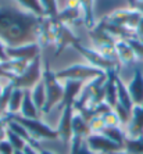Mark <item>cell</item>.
Masks as SVG:
<instances>
[{
	"label": "cell",
	"instance_id": "8992f818",
	"mask_svg": "<svg viewBox=\"0 0 143 154\" xmlns=\"http://www.w3.org/2000/svg\"><path fill=\"white\" fill-rule=\"evenodd\" d=\"M74 49L78 50L79 54H82L83 58L88 61V64L95 67V68H99L104 72H118L120 64L106 58L103 54H100L96 49L86 47V46H83V45H81V43H76L75 46H74Z\"/></svg>",
	"mask_w": 143,
	"mask_h": 154
},
{
	"label": "cell",
	"instance_id": "836d02e7",
	"mask_svg": "<svg viewBox=\"0 0 143 154\" xmlns=\"http://www.w3.org/2000/svg\"><path fill=\"white\" fill-rule=\"evenodd\" d=\"M14 153L15 150L7 140H2L0 142V154H14Z\"/></svg>",
	"mask_w": 143,
	"mask_h": 154
},
{
	"label": "cell",
	"instance_id": "ee69618b",
	"mask_svg": "<svg viewBox=\"0 0 143 154\" xmlns=\"http://www.w3.org/2000/svg\"><path fill=\"white\" fill-rule=\"evenodd\" d=\"M14 154H26V153H25V151H15Z\"/></svg>",
	"mask_w": 143,
	"mask_h": 154
},
{
	"label": "cell",
	"instance_id": "74e56055",
	"mask_svg": "<svg viewBox=\"0 0 143 154\" xmlns=\"http://www.w3.org/2000/svg\"><path fill=\"white\" fill-rule=\"evenodd\" d=\"M7 60L8 57H7V53H6V46L0 42V61L3 63V61H7Z\"/></svg>",
	"mask_w": 143,
	"mask_h": 154
},
{
	"label": "cell",
	"instance_id": "4316f807",
	"mask_svg": "<svg viewBox=\"0 0 143 154\" xmlns=\"http://www.w3.org/2000/svg\"><path fill=\"white\" fill-rule=\"evenodd\" d=\"M14 2H17L20 4V7L22 10L29 11V13H32L38 17H45V11L40 6L39 0H14Z\"/></svg>",
	"mask_w": 143,
	"mask_h": 154
},
{
	"label": "cell",
	"instance_id": "4dcf8cb0",
	"mask_svg": "<svg viewBox=\"0 0 143 154\" xmlns=\"http://www.w3.org/2000/svg\"><path fill=\"white\" fill-rule=\"evenodd\" d=\"M126 42L129 43V46L132 47L133 53L136 56V60H143V40L138 39V38H129L126 39Z\"/></svg>",
	"mask_w": 143,
	"mask_h": 154
},
{
	"label": "cell",
	"instance_id": "f1b7e54d",
	"mask_svg": "<svg viewBox=\"0 0 143 154\" xmlns=\"http://www.w3.org/2000/svg\"><path fill=\"white\" fill-rule=\"evenodd\" d=\"M39 3L45 11V17L50 20H57L58 13H60L57 0H39Z\"/></svg>",
	"mask_w": 143,
	"mask_h": 154
},
{
	"label": "cell",
	"instance_id": "5b68a950",
	"mask_svg": "<svg viewBox=\"0 0 143 154\" xmlns=\"http://www.w3.org/2000/svg\"><path fill=\"white\" fill-rule=\"evenodd\" d=\"M4 117H8V118H13L15 121H18L20 124L26 128V131L29 132V135L32 136L33 140L36 139H57V131L56 129H51L49 125H46L45 122H42L39 118L36 119H29V118H24L21 115H4Z\"/></svg>",
	"mask_w": 143,
	"mask_h": 154
},
{
	"label": "cell",
	"instance_id": "8fae6325",
	"mask_svg": "<svg viewBox=\"0 0 143 154\" xmlns=\"http://www.w3.org/2000/svg\"><path fill=\"white\" fill-rule=\"evenodd\" d=\"M40 50H42V46L39 43H31V45H24L18 47H6L8 60H22L28 63L40 57Z\"/></svg>",
	"mask_w": 143,
	"mask_h": 154
},
{
	"label": "cell",
	"instance_id": "d6986e66",
	"mask_svg": "<svg viewBox=\"0 0 143 154\" xmlns=\"http://www.w3.org/2000/svg\"><path fill=\"white\" fill-rule=\"evenodd\" d=\"M24 92L25 90L20 89V88H13V92H11L10 99H8V103H7V110H6L7 115L20 114L21 104H22V100H24Z\"/></svg>",
	"mask_w": 143,
	"mask_h": 154
},
{
	"label": "cell",
	"instance_id": "f6af8a7d",
	"mask_svg": "<svg viewBox=\"0 0 143 154\" xmlns=\"http://www.w3.org/2000/svg\"><path fill=\"white\" fill-rule=\"evenodd\" d=\"M0 117H3V115H2V114H0Z\"/></svg>",
	"mask_w": 143,
	"mask_h": 154
},
{
	"label": "cell",
	"instance_id": "2e32d148",
	"mask_svg": "<svg viewBox=\"0 0 143 154\" xmlns=\"http://www.w3.org/2000/svg\"><path fill=\"white\" fill-rule=\"evenodd\" d=\"M115 49V54H117V58L120 61V64H133L136 61V56L133 53L132 47L129 46V43L126 40H117L114 45Z\"/></svg>",
	"mask_w": 143,
	"mask_h": 154
},
{
	"label": "cell",
	"instance_id": "f546056e",
	"mask_svg": "<svg viewBox=\"0 0 143 154\" xmlns=\"http://www.w3.org/2000/svg\"><path fill=\"white\" fill-rule=\"evenodd\" d=\"M6 140L13 146V149H14L15 151H24L25 147L29 144L25 139H22L21 136H18L17 133H14L8 128H7V132H6Z\"/></svg>",
	"mask_w": 143,
	"mask_h": 154
},
{
	"label": "cell",
	"instance_id": "277c9868",
	"mask_svg": "<svg viewBox=\"0 0 143 154\" xmlns=\"http://www.w3.org/2000/svg\"><path fill=\"white\" fill-rule=\"evenodd\" d=\"M43 78V65H42V56L31 61L26 69L20 76L14 78L11 82L14 88H20L22 90H31L33 86L42 81Z\"/></svg>",
	"mask_w": 143,
	"mask_h": 154
},
{
	"label": "cell",
	"instance_id": "ab89813d",
	"mask_svg": "<svg viewBox=\"0 0 143 154\" xmlns=\"http://www.w3.org/2000/svg\"><path fill=\"white\" fill-rule=\"evenodd\" d=\"M25 151L26 154H39V151H38V149L36 147H33V146H31V144H28V146L25 147Z\"/></svg>",
	"mask_w": 143,
	"mask_h": 154
},
{
	"label": "cell",
	"instance_id": "e575fe53",
	"mask_svg": "<svg viewBox=\"0 0 143 154\" xmlns=\"http://www.w3.org/2000/svg\"><path fill=\"white\" fill-rule=\"evenodd\" d=\"M128 4L131 8L139 11L140 14L143 15V2H139V0H128Z\"/></svg>",
	"mask_w": 143,
	"mask_h": 154
},
{
	"label": "cell",
	"instance_id": "4fadbf2b",
	"mask_svg": "<svg viewBox=\"0 0 143 154\" xmlns=\"http://www.w3.org/2000/svg\"><path fill=\"white\" fill-rule=\"evenodd\" d=\"M126 88H128V92L131 94V99H132L133 104L135 106L143 104V74L139 68L135 69L132 79L126 85Z\"/></svg>",
	"mask_w": 143,
	"mask_h": 154
},
{
	"label": "cell",
	"instance_id": "52a82bcc",
	"mask_svg": "<svg viewBox=\"0 0 143 154\" xmlns=\"http://www.w3.org/2000/svg\"><path fill=\"white\" fill-rule=\"evenodd\" d=\"M53 21V36H54V45H56V56H60L61 51H64L67 47H74L79 42V38L72 32L71 26L65 25L57 20Z\"/></svg>",
	"mask_w": 143,
	"mask_h": 154
},
{
	"label": "cell",
	"instance_id": "9c48e42d",
	"mask_svg": "<svg viewBox=\"0 0 143 154\" xmlns=\"http://www.w3.org/2000/svg\"><path fill=\"white\" fill-rule=\"evenodd\" d=\"M86 146L89 147L93 153L96 154H113L117 151L124 150L122 144H118L113 142L111 139L106 137L101 133H90L89 136L85 139Z\"/></svg>",
	"mask_w": 143,
	"mask_h": 154
},
{
	"label": "cell",
	"instance_id": "ac0fdd59",
	"mask_svg": "<svg viewBox=\"0 0 143 154\" xmlns=\"http://www.w3.org/2000/svg\"><path fill=\"white\" fill-rule=\"evenodd\" d=\"M39 108L35 106L32 97H31V92L29 90H25L24 92V100H22L21 104V110H20V114L24 118H29V119H36L39 118Z\"/></svg>",
	"mask_w": 143,
	"mask_h": 154
},
{
	"label": "cell",
	"instance_id": "bcb514c9",
	"mask_svg": "<svg viewBox=\"0 0 143 154\" xmlns=\"http://www.w3.org/2000/svg\"><path fill=\"white\" fill-rule=\"evenodd\" d=\"M139 2H143V0H139Z\"/></svg>",
	"mask_w": 143,
	"mask_h": 154
},
{
	"label": "cell",
	"instance_id": "7402d4cb",
	"mask_svg": "<svg viewBox=\"0 0 143 154\" xmlns=\"http://www.w3.org/2000/svg\"><path fill=\"white\" fill-rule=\"evenodd\" d=\"M28 64H29L28 61H22V60H7L2 63V68L11 76V79H14L25 71Z\"/></svg>",
	"mask_w": 143,
	"mask_h": 154
},
{
	"label": "cell",
	"instance_id": "d6a6232c",
	"mask_svg": "<svg viewBox=\"0 0 143 154\" xmlns=\"http://www.w3.org/2000/svg\"><path fill=\"white\" fill-rule=\"evenodd\" d=\"M103 118V122L106 126H121V121L118 118V115L114 112V110H111L110 112L101 115Z\"/></svg>",
	"mask_w": 143,
	"mask_h": 154
},
{
	"label": "cell",
	"instance_id": "484cf974",
	"mask_svg": "<svg viewBox=\"0 0 143 154\" xmlns=\"http://www.w3.org/2000/svg\"><path fill=\"white\" fill-rule=\"evenodd\" d=\"M124 151L128 154H143V136L126 137L124 142Z\"/></svg>",
	"mask_w": 143,
	"mask_h": 154
},
{
	"label": "cell",
	"instance_id": "ba28073f",
	"mask_svg": "<svg viewBox=\"0 0 143 154\" xmlns=\"http://www.w3.org/2000/svg\"><path fill=\"white\" fill-rule=\"evenodd\" d=\"M106 20L115 25H120L122 28L131 29V31H135V28L139 24L142 14L139 11L133 10V8L128 7V8H118V10L111 11L110 14L106 15Z\"/></svg>",
	"mask_w": 143,
	"mask_h": 154
},
{
	"label": "cell",
	"instance_id": "7bdbcfd3",
	"mask_svg": "<svg viewBox=\"0 0 143 154\" xmlns=\"http://www.w3.org/2000/svg\"><path fill=\"white\" fill-rule=\"evenodd\" d=\"M113 154H128V153L124 151V150H121V151H117V153H113Z\"/></svg>",
	"mask_w": 143,
	"mask_h": 154
},
{
	"label": "cell",
	"instance_id": "30bf717a",
	"mask_svg": "<svg viewBox=\"0 0 143 154\" xmlns=\"http://www.w3.org/2000/svg\"><path fill=\"white\" fill-rule=\"evenodd\" d=\"M74 114H75V108L72 104H68L63 107V114H61L60 122L57 126V135L64 144L71 143L72 137H74V132H72V119H74Z\"/></svg>",
	"mask_w": 143,
	"mask_h": 154
},
{
	"label": "cell",
	"instance_id": "ffe728a7",
	"mask_svg": "<svg viewBox=\"0 0 143 154\" xmlns=\"http://www.w3.org/2000/svg\"><path fill=\"white\" fill-rule=\"evenodd\" d=\"M79 7L82 11L83 24L88 28H93L97 22L95 20V0H79Z\"/></svg>",
	"mask_w": 143,
	"mask_h": 154
},
{
	"label": "cell",
	"instance_id": "7a4b0ae2",
	"mask_svg": "<svg viewBox=\"0 0 143 154\" xmlns=\"http://www.w3.org/2000/svg\"><path fill=\"white\" fill-rule=\"evenodd\" d=\"M43 83L46 89V104L43 107V114H49L58 103H63L64 99V85L58 81L56 76V72H53L49 67L43 68Z\"/></svg>",
	"mask_w": 143,
	"mask_h": 154
},
{
	"label": "cell",
	"instance_id": "60d3db41",
	"mask_svg": "<svg viewBox=\"0 0 143 154\" xmlns=\"http://www.w3.org/2000/svg\"><path fill=\"white\" fill-rule=\"evenodd\" d=\"M0 78H6V79H8V81H13V79H11V76L8 75V74L4 71L3 68H2V61H0Z\"/></svg>",
	"mask_w": 143,
	"mask_h": 154
},
{
	"label": "cell",
	"instance_id": "5bb4252c",
	"mask_svg": "<svg viewBox=\"0 0 143 154\" xmlns=\"http://www.w3.org/2000/svg\"><path fill=\"white\" fill-rule=\"evenodd\" d=\"M85 83L79 82V81H64V99H63V107L68 106V104H72L76 101L81 93H82V89Z\"/></svg>",
	"mask_w": 143,
	"mask_h": 154
},
{
	"label": "cell",
	"instance_id": "9a60e30c",
	"mask_svg": "<svg viewBox=\"0 0 143 154\" xmlns=\"http://www.w3.org/2000/svg\"><path fill=\"white\" fill-rule=\"evenodd\" d=\"M89 38L92 39V42L95 43V49L97 47H101V46H114L117 40L104 31L100 25H95L93 28L89 29Z\"/></svg>",
	"mask_w": 143,
	"mask_h": 154
},
{
	"label": "cell",
	"instance_id": "44dd1931",
	"mask_svg": "<svg viewBox=\"0 0 143 154\" xmlns=\"http://www.w3.org/2000/svg\"><path fill=\"white\" fill-rule=\"evenodd\" d=\"M79 20H82V11L81 8H72V7H64L63 10H60L57 17V21L63 22L65 25L71 26L72 24H76Z\"/></svg>",
	"mask_w": 143,
	"mask_h": 154
},
{
	"label": "cell",
	"instance_id": "cb8c5ba5",
	"mask_svg": "<svg viewBox=\"0 0 143 154\" xmlns=\"http://www.w3.org/2000/svg\"><path fill=\"white\" fill-rule=\"evenodd\" d=\"M29 92H31V97H32L35 106L39 108V111H42L45 104H46V89H45L43 81H40L36 86H33Z\"/></svg>",
	"mask_w": 143,
	"mask_h": 154
},
{
	"label": "cell",
	"instance_id": "d590c367",
	"mask_svg": "<svg viewBox=\"0 0 143 154\" xmlns=\"http://www.w3.org/2000/svg\"><path fill=\"white\" fill-rule=\"evenodd\" d=\"M6 132H7V125H6V118L0 117V142L6 140Z\"/></svg>",
	"mask_w": 143,
	"mask_h": 154
},
{
	"label": "cell",
	"instance_id": "3957f363",
	"mask_svg": "<svg viewBox=\"0 0 143 154\" xmlns=\"http://www.w3.org/2000/svg\"><path fill=\"white\" fill-rule=\"evenodd\" d=\"M107 72L101 71L99 68H95L89 64H74L71 67H67L64 69L56 72L58 81H79V82H88L92 79L101 76Z\"/></svg>",
	"mask_w": 143,
	"mask_h": 154
},
{
	"label": "cell",
	"instance_id": "83f0119b",
	"mask_svg": "<svg viewBox=\"0 0 143 154\" xmlns=\"http://www.w3.org/2000/svg\"><path fill=\"white\" fill-rule=\"evenodd\" d=\"M70 154H96L86 146L85 139L74 136L70 143Z\"/></svg>",
	"mask_w": 143,
	"mask_h": 154
},
{
	"label": "cell",
	"instance_id": "7c38bea8",
	"mask_svg": "<svg viewBox=\"0 0 143 154\" xmlns=\"http://www.w3.org/2000/svg\"><path fill=\"white\" fill-rule=\"evenodd\" d=\"M143 136V104L133 106L131 111V119L126 125V137Z\"/></svg>",
	"mask_w": 143,
	"mask_h": 154
},
{
	"label": "cell",
	"instance_id": "1f68e13d",
	"mask_svg": "<svg viewBox=\"0 0 143 154\" xmlns=\"http://www.w3.org/2000/svg\"><path fill=\"white\" fill-rule=\"evenodd\" d=\"M113 110L118 115V118L121 121V125H128L129 119H131V111H128L125 107H122L121 104H117Z\"/></svg>",
	"mask_w": 143,
	"mask_h": 154
},
{
	"label": "cell",
	"instance_id": "f35d334b",
	"mask_svg": "<svg viewBox=\"0 0 143 154\" xmlns=\"http://www.w3.org/2000/svg\"><path fill=\"white\" fill-rule=\"evenodd\" d=\"M65 7H72V8H81L79 7V0H67Z\"/></svg>",
	"mask_w": 143,
	"mask_h": 154
},
{
	"label": "cell",
	"instance_id": "603a6c76",
	"mask_svg": "<svg viewBox=\"0 0 143 154\" xmlns=\"http://www.w3.org/2000/svg\"><path fill=\"white\" fill-rule=\"evenodd\" d=\"M117 93H118V104H121L122 107H125L128 111H132L133 108V101L131 99V94L128 92L126 85L121 81V78L117 75Z\"/></svg>",
	"mask_w": 143,
	"mask_h": 154
},
{
	"label": "cell",
	"instance_id": "d4e9b609",
	"mask_svg": "<svg viewBox=\"0 0 143 154\" xmlns=\"http://www.w3.org/2000/svg\"><path fill=\"white\" fill-rule=\"evenodd\" d=\"M100 133L108 139H111L113 142H115V143L122 144V146H124V142L126 139V132L122 131L121 126H106Z\"/></svg>",
	"mask_w": 143,
	"mask_h": 154
},
{
	"label": "cell",
	"instance_id": "e0dca14e",
	"mask_svg": "<svg viewBox=\"0 0 143 154\" xmlns=\"http://www.w3.org/2000/svg\"><path fill=\"white\" fill-rule=\"evenodd\" d=\"M72 132H74V136L82 137V139H86V137L92 133L89 121H88L81 112L75 111V114H74V119H72Z\"/></svg>",
	"mask_w": 143,
	"mask_h": 154
},
{
	"label": "cell",
	"instance_id": "8d00e7d4",
	"mask_svg": "<svg viewBox=\"0 0 143 154\" xmlns=\"http://www.w3.org/2000/svg\"><path fill=\"white\" fill-rule=\"evenodd\" d=\"M135 36L138 39H143V15H142V18H140L138 26L135 28Z\"/></svg>",
	"mask_w": 143,
	"mask_h": 154
},
{
	"label": "cell",
	"instance_id": "6da1fadb",
	"mask_svg": "<svg viewBox=\"0 0 143 154\" xmlns=\"http://www.w3.org/2000/svg\"><path fill=\"white\" fill-rule=\"evenodd\" d=\"M42 18L18 7H0V42L6 47L38 43Z\"/></svg>",
	"mask_w": 143,
	"mask_h": 154
},
{
	"label": "cell",
	"instance_id": "7dc6e473",
	"mask_svg": "<svg viewBox=\"0 0 143 154\" xmlns=\"http://www.w3.org/2000/svg\"><path fill=\"white\" fill-rule=\"evenodd\" d=\"M142 40H143V39H142Z\"/></svg>",
	"mask_w": 143,
	"mask_h": 154
},
{
	"label": "cell",
	"instance_id": "b9f144b4",
	"mask_svg": "<svg viewBox=\"0 0 143 154\" xmlns=\"http://www.w3.org/2000/svg\"><path fill=\"white\" fill-rule=\"evenodd\" d=\"M36 149H38V151H39V154H54L53 151L47 150V149H42V147H39V146H36Z\"/></svg>",
	"mask_w": 143,
	"mask_h": 154
}]
</instances>
